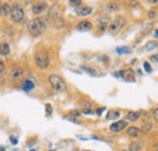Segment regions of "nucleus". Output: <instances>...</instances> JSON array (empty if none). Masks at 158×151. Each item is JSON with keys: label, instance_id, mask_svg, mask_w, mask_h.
Masks as SVG:
<instances>
[{"label": "nucleus", "instance_id": "nucleus-10", "mask_svg": "<svg viewBox=\"0 0 158 151\" xmlns=\"http://www.w3.org/2000/svg\"><path fill=\"white\" fill-rule=\"evenodd\" d=\"M93 12V9L89 7V6H79L75 9V13L77 16H80V17H85V16H89L90 13Z\"/></svg>", "mask_w": 158, "mask_h": 151}, {"label": "nucleus", "instance_id": "nucleus-45", "mask_svg": "<svg viewBox=\"0 0 158 151\" xmlns=\"http://www.w3.org/2000/svg\"><path fill=\"white\" fill-rule=\"evenodd\" d=\"M30 151H35V150H30Z\"/></svg>", "mask_w": 158, "mask_h": 151}, {"label": "nucleus", "instance_id": "nucleus-40", "mask_svg": "<svg viewBox=\"0 0 158 151\" xmlns=\"http://www.w3.org/2000/svg\"><path fill=\"white\" fill-rule=\"evenodd\" d=\"M148 3L152 4V5H156V4H158V0H148Z\"/></svg>", "mask_w": 158, "mask_h": 151}, {"label": "nucleus", "instance_id": "nucleus-14", "mask_svg": "<svg viewBox=\"0 0 158 151\" xmlns=\"http://www.w3.org/2000/svg\"><path fill=\"white\" fill-rule=\"evenodd\" d=\"M126 134H128L130 138H138L139 134H140V129L138 127H135V126L128 127V128H126Z\"/></svg>", "mask_w": 158, "mask_h": 151}, {"label": "nucleus", "instance_id": "nucleus-8", "mask_svg": "<svg viewBox=\"0 0 158 151\" xmlns=\"http://www.w3.org/2000/svg\"><path fill=\"white\" fill-rule=\"evenodd\" d=\"M33 22L35 23V26H37V28L40 32V34H42L43 32L46 29L48 23H46V20H45V18H43V17H37V18H34V20H33Z\"/></svg>", "mask_w": 158, "mask_h": 151}, {"label": "nucleus", "instance_id": "nucleus-7", "mask_svg": "<svg viewBox=\"0 0 158 151\" xmlns=\"http://www.w3.org/2000/svg\"><path fill=\"white\" fill-rule=\"evenodd\" d=\"M120 77L123 78L125 82H129V83H134L135 82V73L132 70H124L120 71Z\"/></svg>", "mask_w": 158, "mask_h": 151}, {"label": "nucleus", "instance_id": "nucleus-2", "mask_svg": "<svg viewBox=\"0 0 158 151\" xmlns=\"http://www.w3.org/2000/svg\"><path fill=\"white\" fill-rule=\"evenodd\" d=\"M125 25H126L125 18L122 17V16H117L114 20L108 25V32H110L111 34H118L119 32L125 27Z\"/></svg>", "mask_w": 158, "mask_h": 151}, {"label": "nucleus", "instance_id": "nucleus-13", "mask_svg": "<svg viewBox=\"0 0 158 151\" xmlns=\"http://www.w3.org/2000/svg\"><path fill=\"white\" fill-rule=\"evenodd\" d=\"M11 13V5L7 3H3L1 6H0V15L1 16H9Z\"/></svg>", "mask_w": 158, "mask_h": 151}, {"label": "nucleus", "instance_id": "nucleus-42", "mask_svg": "<svg viewBox=\"0 0 158 151\" xmlns=\"http://www.w3.org/2000/svg\"><path fill=\"white\" fill-rule=\"evenodd\" d=\"M153 150H155V151H158V144H156L155 146H153Z\"/></svg>", "mask_w": 158, "mask_h": 151}, {"label": "nucleus", "instance_id": "nucleus-9", "mask_svg": "<svg viewBox=\"0 0 158 151\" xmlns=\"http://www.w3.org/2000/svg\"><path fill=\"white\" fill-rule=\"evenodd\" d=\"M48 9V4L46 3H37L35 5L33 6V9H32V12L34 13V15H40V13H43L45 10Z\"/></svg>", "mask_w": 158, "mask_h": 151}, {"label": "nucleus", "instance_id": "nucleus-22", "mask_svg": "<svg viewBox=\"0 0 158 151\" xmlns=\"http://www.w3.org/2000/svg\"><path fill=\"white\" fill-rule=\"evenodd\" d=\"M142 148V144L139 143V141H134V143L129 146V151H139Z\"/></svg>", "mask_w": 158, "mask_h": 151}, {"label": "nucleus", "instance_id": "nucleus-35", "mask_svg": "<svg viewBox=\"0 0 158 151\" xmlns=\"http://www.w3.org/2000/svg\"><path fill=\"white\" fill-rule=\"evenodd\" d=\"M83 113H85V115H93L94 111H93V110H90V108H85L83 111Z\"/></svg>", "mask_w": 158, "mask_h": 151}, {"label": "nucleus", "instance_id": "nucleus-19", "mask_svg": "<svg viewBox=\"0 0 158 151\" xmlns=\"http://www.w3.org/2000/svg\"><path fill=\"white\" fill-rule=\"evenodd\" d=\"M52 26L55 27V28H62V27H65V21L60 17H56L55 20L52 21Z\"/></svg>", "mask_w": 158, "mask_h": 151}, {"label": "nucleus", "instance_id": "nucleus-24", "mask_svg": "<svg viewBox=\"0 0 158 151\" xmlns=\"http://www.w3.org/2000/svg\"><path fill=\"white\" fill-rule=\"evenodd\" d=\"M82 70L85 71V72H88L89 75H91V76H96V71H95L94 68L89 67V66H82Z\"/></svg>", "mask_w": 158, "mask_h": 151}, {"label": "nucleus", "instance_id": "nucleus-43", "mask_svg": "<svg viewBox=\"0 0 158 151\" xmlns=\"http://www.w3.org/2000/svg\"><path fill=\"white\" fill-rule=\"evenodd\" d=\"M0 151H5V148H3V146H0Z\"/></svg>", "mask_w": 158, "mask_h": 151}, {"label": "nucleus", "instance_id": "nucleus-11", "mask_svg": "<svg viewBox=\"0 0 158 151\" xmlns=\"http://www.w3.org/2000/svg\"><path fill=\"white\" fill-rule=\"evenodd\" d=\"M93 28V23L90 21H82L77 25V31L79 32H88Z\"/></svg>", "mask_w": 158, "mask_h": 151}, {"label": "nucleus", "instance_id": "nucleus-34", "mask_svg": "<svg viewBox=\"0 0 158 151\" xmlns=\"http://www.w3.org/2000/svg\"><path fill=\"white\" fill-rule=\"evenodd\" d=\"M5 71V63L3 62V60H0V75Z\"/></svg>", "mask_w": 158, "mask_h": 151}, {"label": "nucleus", "instance_id": "nucleus-29", "mask_svg": "<svg viewBox=\"0 0 158 151\" xmlns=\"http://www.w3.org/2000/svg\"><path fill=\"white\" fill-rule=\"evenodd\" d=\"M152 23H146L145 26L142 27V33H148V32H150L151 29H152Z\"/></svg>", "mask_w": 158, "mask_h": 151}, {"label": "nucleus", "instance_id": "nucleus-23", "mask_svg": "<svg viewBox=\"0 0 158 151\" xmlns=\"http://www.w3.org/2000/svg\"><path fill=\"white\" fill-rule=\"evenodd\" d=\"M106 9L108 11H111V12H114V11L118 10V5L114 4V3H110V4H107V5H106Z\"/></svg>", "mask_w": 158, "mask_h": 151}, {"label": "nucleus", "instance_id": "nucleus-38", "mask_svg": "<svg viewBox=\"0 0 158 151\" xmlns=\"http://www.w3.org/2000/svg\"><path fill=\"white\" fill-rule=\"evenodd\" d=\"M71 115H72V116L78 117V116H80V112H79V111H77V110H74V111H71Z\"/></svg>", "mask_w": 158, "mask_h": 151}, {"label": "nucleus", "instance_id": "nucleus-37", "mask_svg": "<svg viewBox=\"0 0 158 151\" xmlns=\"http://www.w3.org/2000/svg\"><path fill=\"white\" fill-rule=\"evenodd\" d=\"M10 140H11V143L13 144V145H16L17 143H19V140H17V138H15V136H10Z\"/></svg>", "mask_w": 158, "mask_h": 151}, {"label": "nucleus", "instance_id": "nucleus-30", "mask_svg": "<svg viewBox=\"0 0 158 151\" xmlns=\"http://www.w3.org/2000/svg\"><path fill=\"white\" fill-rule=\"evenodd\" d=\"M143 68H145V71H146L147 73H151V72H152V67L150 66V63H148V62H145V63H143Z\"/></svg>", "mask_w": 158, "mask_h": 151}, {"label": "nucleus", "instance_id": "nucleus-15", "mask_svg": "<svg viewBox=\"0 0 158 151\" xmlns=\"http://www.w3.org/2000/svg\"><path fill=\"white\" fill-rule=\"evenodd\" d=\"M27 27H28V31H29V33L33 35V37H38L39 34H40V32L38 31V28H37V26H35V23L33 22V20H32L28 25H27Z\"/></svg>", "mask_w": 158, "mask_h": 151}, {"label": "nucleus", "instance_id": "nucleus-20", "mask_svg": "<svg viewBox=\"0 0 158 151\" xmlns=\"http://www.w3.org/2000/svg\"><path fill=\"white\" fill-rule=\"evenodd\" d=\"M120 116V112L119 111H110L107 113V116H106V118L108 121H111V120H117Z\"/></svg>", "mask_w": 158, "mask_h": 151}, {"label": "nucleus", "instance_id": "nucleus-31", "mask_svg": "<svg viewBox=\"0 0 158 151\" xmlns=\"http://www.w3.org/2000/svg\"><path fill=\"white\" fill-rule=\"evenodd\" d=\"M45 110H46V115L48 116H50L51 113H52V107H51V105H45Z\"/></svg>", "mask_w": 158, "mask_h": 151}, {"label": "nucleus", "instance_id": "nucleus-36", "mask_svg": "<svg viewBox=\"0 0 158 151\" xmlns=\"http://www.w3.org/2000/svg\"><path fill=\"white\" fill-rule=\"evenodd\" d=\"M105 110H106L105 107H100V108H97V110H96V113H97L99 116H101V115H102V112L105 111Z\"/></svg>", "mask_w": 158, "mask_h": 151}, {"label": "nucleus", "instance_id": "nucleus-16", "mask_svg": "<svg viewBox=\"0 0 158 151\" xmlns=\"http://www.w3.org/2000/svg\"><path fill=\"white\" fill-rule=\"evenodd\" d=\"M140 113L139 111H130L128 115H126V121H129V122H135V121H138L139 120V117H140Z\"/></svg>", "mask_w": 158, "mask_h": 151}, {"label": "nucleus", "instance_id": "nucleus-27", "mask_svg": "<svg viewBox=\"0 0 158 151\" xmlns=\"http://www.w3.org/2000/svg\"><path fill=\"white\" fill-rule=\"evenodd\" d=\"M69 5L72 7H79L80 5H82V0H69Z\"/></svg>", "mask_w": 158, "mask_h": 151}, {"label": "nucleus", "instance_id": "nucleus-3", "mask_svg": "<svg viewBox=\"0 0 158 151\" xmlns=\"http://www.w3.org/2000/svg\"><path fill=\"white\" fill-rule=\"evenodd\" d=\"M11 20L12 22H15V23H21L22 21H23L24 18V11H23V7H22L21 4L16 3L13 4V6L11 7Z\"/></svg>", "mask_w": 158, "mask_h": 151}, {"label": "nucleus", "instance_id": "nucleus-44", "mask_svg": "<svg viewBox=\"0 0 158 151\" xmlns=\"http://www.w3.org/2000/svg\"><path fill=\"white\" fill-rule=\"evenodd\" d=\"M1 4H3V3H1V1H0V6H1Z\"/></svg>", "mask_w": 158, "mask_h": 151}, {"label": "nucleus", "instance_id": "nucleus-17", "mask_svg": "<svg viewBox=\"0 0 158 151\" xmlns=\"http://www.w3.org/2000/svg\"><path fill=\"white\" fill-rule=\"evenodd\" d=\"M33 88H34V83L32 80H29V79L24 80L23 84H22V90H24V91H30Z\"/></svg>", "mask_w": 158, "mask_h": 151}, {"label": "nucleus", "instance_id": "nucleus-39", "mask_svg": "<svg viewBox=\"0 0 158 151\" xmlns=\"http://www.w3.org/2000/svg\"><path fill=\"white\" fill-rule=\"evenodd\" d=\"M151 61H155V62H158V55H152V56L150 57Z\"/></svg>", "mask_w": 158, "mask_h": 151}, {"label": "nucleus", "instance_id": "nucleus-41", "mask_svg": "<svg viewBox=\"0 0 158 151\" xmlns=\"http://www.w3.org/2000/svg\"><path fill=\"white\" fill-rule=\"evenodd\" d=\"M153 35H155V38H158V29H155V34Z\"/></svg>", "mask_w": 158, "mask_h": 151}, {"label": "nucleus", "instance_id": "nucleus-1", "mask_svg": "<svg viewBox=\"0 0 158 151\" xmlns=\"http://www.w3.org/2000/svg\"><path fill=\"white\" fill-rule=\"evenodd\" d=\"M50 55L45 50H39L37 51V54L34 55V63L35 66L40 70H46V68L50 66Z\"/></svg>", "mask_w": 158, "mask_h": 151}, {"label": "nucleus", "instance_id": "nucleus-28", "mask_svg": "<svg viewBox=\"0 0 158 151\" xmlns=\"http://www.w3.org/2000/svg\"><path fill=\"white\" fill-rule=\"evenodd\" d=\"M117 53L118 54H128L130 53V49L129 48H126V47H122V48H117Z\"/></svg>", "mask_w": 158, "mask_h": 151}, {"label": "nucleus", "instance_id": "nucleus-6", "mask_svg": "<svg viewBox=\"0 0 158 151\" xmlns=\"http://www.w3.org/2000/svg\"><path fill=\"white\" fill-rule=\"evenodd\" d=\"M23 75H24V72L21 67H15V68H12L10 72V78L13 83H15V82H19L20 79H22Z\"/></svg>", "mask_w": 158, "mask_h": 151}, {"label": "nucleus", "instance_id": "nucleus-5", "mask_svg": "<svg viewBox=\"0 0 158 151\" xmlns=\"http://www.w3.org/2000/svg\"><path fill=\"white\" fill-rule=\"evenodd\" d=\"M126 126H128V122H125V121H117V122L112 123V124L110 126V130L112 132V133H119V132L125 129Z\"/></svg>", "mask_w": 158, "mask_h": 151}, {"label": "nucleus", "instance_id": "nucleus-4", "mask_svg": "<svg viewBox=\"0 0 158 151\" xmlns=\"http://www.w3.org/2000/svg\"><path fill=\"white\" fill-rule=\"evenodd\" d=\"M49 83L52 86L54 90L56 91H65L66 90V83L60 76L57 75H51L49 77Z\"/></svg>", "mask_w": 158, "mask_h": 151}, {"label": "nucleus", "instance_id": "nucleus-46", "mask_svg": "<svg viewBox=\"0 0 158 151\" xmlns=\"http://www.w3.org/2000/svg\"><path fill=\"white\" fill-rule=\"evenodd\" d=\"M51 151H54V150H51Z\"/></svg>", "mask_w": 158, "mask_h": 151}, {"label": "nucleus", "instance_id": "nucleus-21", "mask_svg": "<svg viewBox=\"0 0 158 151\" xmlns=\"http://www.w3.org/2000/svg\"><path fill=\"white\" fill-rule=\"evenodd\" d=\"M107 25H110V23H108V18H103V20H100V22H99V29L102 31V32L106 31Z\"/></svg>", "mask_w": 158, "mask_h": 151}, {"label": "nucleus", "instance_id": "nucleus-25", "mask_svg": "<svg viewBox=\"0 0 158 151\" xmlns=\"http://www.w3.org/2000/svg\"><path fill=\"white\" fill-rule=\"evenodd\" d=\"M57 13H58V7L55 5L51 7L50 12H49V17H57Z\"/></svg>", "mask_w": 158, "mask_h": 151}, {"label": "nucleus", "instance_id": "nucleus-12", "mask_svg": "<svg viewBox=\"0 0 158 151\" xmlns=\"http://www.w3.org/2000/svg\"><path fill=\"white\" fill-rule=\"evenodd\" d=\"M0 55L1 56H9L10 55V45H9L7 42L0 43Z\"/></svg>", "mask_w": 158, "mask_h": 151}, {"label": "nucleus", "instance_id": "nucleus-26", "mask_svg": "<svg viewBox=\"0 0 158 151\" xmlns=\"http://www.w3.org/2000/svg\"><path fill=\"white\" fill-rule=\"evenodd\" d=\"M156 48H158V43H156V42H150L146 45V50H147V51H151V50L156 49Z\"/></svg>", "mask_w": 158, "mask_h": 151}, {"label": "nucleus", "instance_id": "nucleus-33", "mask_svg": "<svg viewBox=\"0 0 158 151\" xmlns=\"http://www.w3.org/2000/svg\"><path fill=\"white\" fill-rule=\"evenodd\" d=\"M156 17H157V12L155 10H151L148 12V18H150V20H153V18H156Z\"/></svg>", "mask_w": 158, "mask_h": 151}, {"label": "nucleus", "instance_id": "nucleus-18", "mask_svg": "<svg viewBox=\"0 0 158 151\" xmlns=\"http://www.w3.org/2000/svg\"><path fill=\"white\" fill-rule=\"evenodd\" d=\"M151 130H152V123H150V122H145V124H143V126L141 127V129H140V133L148 134Z\"/></svg>", "mask_w": 158, "mask_h": 151}, {"label": "nucleus", "instance_id": "nucleus-32", "mask_svg": "<svg viewBox=\"0 0 158 151\" xmlns=\"http://www.w3.org/2000/svg\"><path fill=\"white\" fill-rule=\"evenodd\" d=\"M151 115H152V118L155 121H158V108H156V110H153V111L151 112Z\"/></svg>", "mask_w": 158, "mask_h": 151}]
</instances>
